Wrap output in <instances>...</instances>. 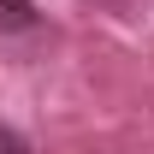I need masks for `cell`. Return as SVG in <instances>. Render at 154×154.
<instances>
[{
	"label": "cell",
	"instance_id": "1",
	"mask_svg": "<svg viewBox=\"0 0 154 154\" xmlns=\"http://www.w3.org/2000/svg\"><path fill=\"white\" fill-rule=\"evenodd\" d=\"M42 12L30 0H0V36H18V30H36Z\"/></svg>",
	"mask_w": 154,
	"mask_h": 154
},
{
	"label": "cell",
	"instance_id": "2",
	"mask_svg": "<svg viewBox=\"0 0 154 154\" xmlns=\"http://www.w3.org/2000/svg\"><path fill=\"white\" fill-rule=\"evenodd\" d=\"M0 154H30L24 131H12V125H0Z\"/></svg>",
	"mask_w": 154,
	"mask_h": 154
}]
</instances>
